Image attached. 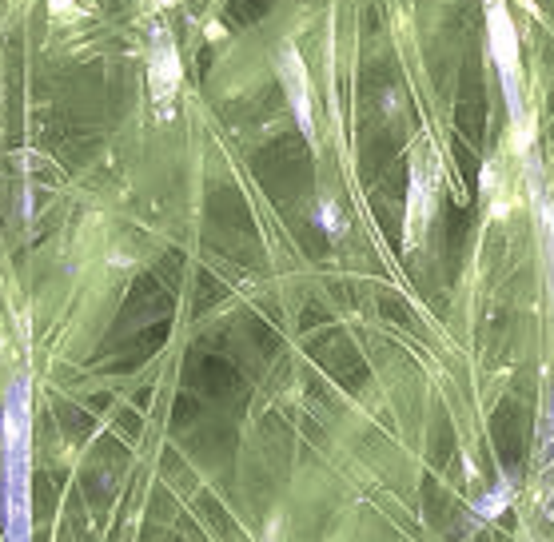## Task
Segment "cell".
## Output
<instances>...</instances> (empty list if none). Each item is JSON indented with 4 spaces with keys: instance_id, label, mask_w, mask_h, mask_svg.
Here are the masks:
<instances>
[{
    "instance_id": "3957f363",
    "label": "cell",
    "mask_w": 554,
    "mask_h": 542,
    "mask_svg": "<svg viewBox=\"0 0 554 542\" xmlns=\"http://www.w3.org/2000/svg\"><path fill=\"white\" fill-rule=\"evenodd\" d=\"M283 84H287V96H291V108H295V120H299V128L311 136L315 128H311V88H307V68H303V60H299V52L295 48H283Z\"/></svg>"
},
{
    "instance_id": "7a4b0ae2",
    "label": "cell",
    "mask_w": 554,
    "mask_h": 542,
    "mask_svg": "<svg viewBox=\"0 0 554 542\" xmlns=\"http://www.w3.org/2000/svg\"><path fill=\"white\" fill-rule=\"evenodd\" d=\"M148 80H152L156 104L168 108V104L176 100V92H180V56H176V48H172L164 36L156 40V48H152V56H148Z\"/></svg>"
},
{
    "instance_id": "6da1fadb",
    "label": "cell",
    "mask_w": 554,
    "mask_h": 542,
    "mask_svg": "<svg viewBox=\"0 0 554 542\" xmlns=\"http://www.w3.org/2000/svg\"><path fill=\"white\" fill-rule=\"evenodd\" d=\"M487 12H491V52H495V64H499L507 88L515 92V76H519V32H515V24L503 12L499 0L487 4Z\"/></svg>"
}]
</instances>
